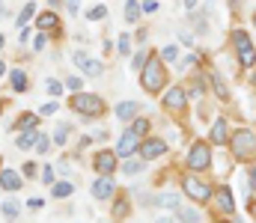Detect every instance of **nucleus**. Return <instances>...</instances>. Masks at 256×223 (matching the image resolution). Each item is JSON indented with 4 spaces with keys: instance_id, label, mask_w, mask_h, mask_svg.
<instances>
[{
    "instance_id": "f257e3e1",
    "label": "nucleus",
    "mask_w": 256,
    "mask_h": 223,
    "mask_svg": "<svg viewBox=\"0 0 256 223\" xmlns=\"http://www.w3.org/2000/svg\"><path fill=\"white\" fill-rule=\"evenodd\" d=\"M164 84H167V71H164L161 60L149 57V63L140 68V87L146 92H158V89H164Z\"/></svg>"
},
{
    "instance_id": "f03ea898",
    "label": "nucleus",
    "mask_w": 256,
    "mask_h": 223,
    "mask_svg": "<svg viewBox=\"0 0 256 223\" xmlns=\"http://www.w3.org/2000/svg\"><path fill=\"white\" fill-rule=\"evenodd\" d=\"M230 149H233V155L235 158H250V155H256V137H253V131L250 128H238L233 137H230Z\"/></svg>"
},
{
    "instance_id": "7ed1b4c3",
    "label": "nucleus",
    "mask_w": 256,
    "mask_h": 223,
    "mask_svg": "<svg viewBox=\"0 0 256 223\" xmlns=\"http://www.w3.org/2000/svg\"><path fill=\"white\" fill-rule=\"evenodd\" d=\"M233 45H235V54H238L241 68H250V66L256 63V48H253V42H250V36H247L244 30H235V33H233Z\"/></svg>"
},
{
    "instance_id": "20e7f679",
    "label": "nucleus",
    "mask_w": 256,
    "mask_h": 223,
    "mask_svg": "<svg viewBox=\"0 0 256 223\" xmlns=\"http://www.w3.org/2000/svg\"><path fill=\"white\" fill-rule=\"evenodd\" d=\"M71 107L84 116H98L104 110V101L98 95H90V92H71Z\"/></svg>"
},
{
    "instance_id": "39448f33",
    "label": "nucleus",
    "mask_w": 256,
    "mask_h": 223,
    "mask_svg": "<svg viewBox=\"0 0 256 223\" xmlns=\"http://www.w3.org/2000/svg\"><path fill=\"white\" fill-rule=\"evenodd\" d=\"M182 191H185V197L194 200V202H209L211 200V188L206 181H200L197 176H185V178H182Z\"/></svg>"
},
{
    "instance_id": "423d86ee",
    "label": "nucleus",
    "mask_w": 256,
    "mask_h": 223,
    "mask_svg": "<svg viewBox=\"0 0 256 223\" xmlns=\"http://www.w3.org/2000/svg\"><path fill=\"white\" fill-rule=\"evenodd\" d=\"M140 143H143V137H140V134H134V131L128 128V131L119 137V143H116L114 152L125 161V158H131V155H137V152H140Z\"/></svg>"
},
{
    "instance_id": "0eeeda50",
    "label": "nucleus",
    "mask_w": 256,
    "mask_h": 223,
    "mask_svg": "<svg viewBox=\"0 0 256 223\" xmlns=\"http://www.w3.org/2000/svg\"><path fill=\"white\" fill-rule=\"evenodd\" d=\"M71 60H75V66L87 74V78H101V74H104V66L95 57H90L87 51H75V57H71Z\"/></svg>"
},
{
    "instance_id": "6e6552de",
    "label": "nucleus",
    "mask_w": 256,
    "mask_h": 223,
    "mask_svg": "<svg viewBox=\"0 0 256 223\" xmlns=\"http://www.w3.org/2000/svg\"><path fill=\"white\" fill-rule=\"evenodd\" d=\"M188 167H191V170H209V167H211V152H209L206 143H194V146H191Z\"/></svg>"
},
{
    "instance_id": "1a4fd4ad",
    "label": "nucleus",
    "mask_w": 256,
    "mask_h": 223,
    "mask_svg": "<svg viewBox=\"0 0 256 223\" xmlns=\"http://www.w3.org/2000/svg\"><path fill=\"white\" fill-rule=\"evenodd\" d=\"M164 152H167V143H164L161 137H149V140L140 143V158H143V161H155V158H161Z\"/></svg>"
},
{
    "instance_id": "9d476101",
    "label": "nucleus",
    "mask_w": 256,
    "mask_h": 223,
    "mask_svg": "<svg viewBox=\"0 0 256 223\" xmlns=\"http://www.w3.org/2000/svg\"><path fill=\"white\" fill-rule=\"evenodd\" d=\"M90 191H93L95 200H111V197L116 194V181H114L111 176H98V178L93 181V188H90Z\"/></svg>"
},
{
    "instance_id": "9b49d317",
    "label": "nucleus",
    "mask_w": 256,
    "mask_h": 223,
    "mask_svg": "<svg viewBox=\"0 0 256 223\" xmlns=\"http://www.w3.org/2000/svg\"><path fill=\"white\" fill-rule=\"evenodd\" d=\"M116 152H107V149H101V152H95V170L101 176H114L116 173Z\"/></svg>"
},
{
    "instance_id": "f8f14e48",
    "label": "nucleus",
    "mask_w": 256,
    "mask_h": 223,
    "mask_svg": "<svg viewBox=\"0 0 256 223\" xmlns=\"http://www.w3.org/2000/svg\"><path fill=\"white\" fill-rule=\"evenodd\" d=\"M185 101H188V95H185V89H182V87H170L164 92V107L167 110H182V107H185Z\"/></svg>"
},
{
    "instance_id": "ddd939ff",
    "label": "nucleus",
    "mask_w": 256,
    "mask_h": 223,
    "mask_svg": "<svg viewBox=\"0 0 256 223\" xmlns=\"http://www.w3.org/2000/svg\"><path fill=\"white\" fill-rule=\"evenodd\" d=\"M21 184H24L21 173H15V170H3V173H0V188H3V191L15 194V191H21Z\"/></svg>"
},
{
    "instance_id": "4468645a",
    "label": "nucleus",
    "mask_w": 256,
    "mask_h": 223,
    "mask_svg": "<svg viewBox=\"0 0 256 223\" xmlns=\"http://www.w3.org/2000/svg\"><path fill=\"white\" fill-rule=\"evenodd\" d=\"M114 113H116V119H137V113H140V104L137 101H122V104H116V110H114Z\"/></svg>"
},
{
    "instance_id": "2eb2a0df",
    "label": "nucleus",
    "mask_w": 256,
    "mask_h": 223,
    "mask_svg": "<svg viewBox=\"0 0 256 223\" xmlns=\"http://www.w3.org/2000/svg\"><path fill=\"white\" fill-rule=\"evenodd\" d=\"M209 140L211 143H217V146H224L230 137H227V122L224 119H217V122H211V131H209Z\"/></svg>"
},
{
    "instance_id": "dca6fc26",
    "label": "nucleus",
    "mask_w": 256,
    "mask_h": 223,
    "mask_svg": "<svg viewBox=\"0 0 256 223\" xmlns=\"http://www.w3.org/2000/svg\"><path fill=\"white\" fill-rule=\"evenodd\" d=\"M217 208H221L224 214H233L235 211V202H233L230 188H217Z\"/></svg>"
},
{
    "instance_id": "f3484780",
    "label": "nucleus",
    "mask_w": 256,
    "mask_h": 223,
    "mask_svg": "<svg viewBox=\"0 0 256 223\" xmlns=\"http://www.w3.org/2000/svg\"><path fill=\"white\" fill-rule=\"evenodd\" d=\"M176 217H179L182 223H200V211L191 208V205H179V208H176Z\"/></svg>"
},
{
    "instance_id": "a211bd4d",
    "label": "nucleus",
    "mask_w": 256,
    "mask_h": 223,
    "mask_svg": "<svg viewBox=\"0 0 256 223\" xmlns=\"http://www.w3.org/2000/svg\"><path fill=\"white\" fill-rule=\"evenodd\" d=\"M36 140H39V131H36V128H27V131H21L18 134V149H30V146H36Z\"/></svg>"
},
{
    "instance_id": "6ab92c4d",
    "label": "nucleus",
    "mask_w": 256,
    "mask_h": 223,
    "mask_svg": "<svg viewBox=\"0 0 256 223\" xmlns=\"http://www.w3.org/2000/svg\"><path fill=\"white\" fill-rule=\"evenodd\" d=\"M36 24H39L42 33H48V30H57V27H60V18H57L54 12H45V15H39V21H36Z\"/></svg>"
},
{
    "instance_id": "aec40b11",
    "label": "nucleus",
    "mask_w": 256,
    "mask_h": 223,
    "mask_svg": "<svg viewBox=\"0 0 256 223\" xmlns=\"http://www.w3.org/2000/svg\"><path fill=\"white\" fill-rule=\"evenodd\" d=\"M9 84H12V89H15V92H24V89H27V74H24L21 68L9 71Z\"/></svg>"
},
{
    "instance_id": "412c9836",
    "label": "nucleus",
    "mask_w": 256,
    "mask_h": 223,
    "mask_svg": "<svg viewBox=\"0 0 256 223\" xmlns=\"http://www.w3.org/2000/svg\"><path fill=\"white\" fill-rule=\"evenodd\" d=\"M21 214V202L18 200H3V217L6 220H18Z\"/></svg>"
},
{
    "instance_id": "4be33fe9",
    "label": "nucleus",
    "mask_w": 256,
    "mask_h": 223,
    "mask_svg": "<svg viewBox=\"0 0 256 223\" xmlns=\"http://www.w3.org/2000/svg\"><path fill=\"white\" fill-rule=\"evenodd\" d=\"M51 194H54L57 200H63V197H71V194H75V184H71V181H57L54 188H51Z\"/></svg>"
},
{
    "instance_id": "5701e85b",
    "label": "nucleus",
    "mask_w": 256,
    "mask_h": 223,
    "mask_svg": "<svg viewBox=\"0 0 256 223\" xmlns=\"http://www.w3.org/2000/svg\"><path fill=\"white\" fill-rule=\"evenodd\" d=\"M140 15H143V6L137 3V0H128V3H125V21H128V24H134Z\"/></svg>"
},
{
    "instance_id": "b1692460",
    "label": "nucleus",
    "mask_w": 256,
    "mask_h": 223,
    "mask_svg": "<svg viewBox=\"0 0 256 223\" xmlns=\"http://www.w3.org/2000/svg\"><path fill=\"white\" fill-rule=\"evenodd\" d=\"M36 125H39V116H36V113H24V116L15 122V128H21V131H27V128H36Z\"/></svg>"
},
{
    "instance_id": "393cba45",
    "label": "nucleus",
    "mask_w": 256,
    "mask_h": 223,
    "mask_svg": "<svg viewBox=\"0 0 256 223\" xmlns=\"http://www.w3.org/2000/svg\"><path fill=\"white\" fill-rule=\"evenodd\" d=\"M155 205H161V208H179V200H176V194H161V197H155Z\"/></svg>"
},
{
    "instance_id": "a878e982",
    "label": "nucleus",
    "mask_w": 256,
    "mask_h": 223,
    "mask_svg": "<svg viewBox=\"0 0 256 223\" xmlns=\"http://www.w3.org/2000/svg\"><path fill=\"white\" fill-rule=\"evenodd\" d=\"M143 167H146V161H128V158H125V164H122V173H125V176H137Z\"/></svg>"
},
{
    "instance_id": "bb28decb",
    "label": "nucleus",
    "mask_w": 256,
    "mask_h": 223,
    "mask_svg": "<svg viewBox=\"0 0 256 223\" xmlns=\"http://www.w3.org/2000/svg\"><path fill=\"white\" fill-rule=\"evenodd\" d=\"M33 15H36V3L30 0V3H27V6L21 9V15H18V27H24V24H27V21L33 18Z\"/></svg>"
},
{
    "instance_id": "cd10ccee",
    "label": "nucleus",
    "mask_w": 256,
    "mask_h": 223,
    "mask_svg": "<svg viewBox=\"0 0 256 223\" xmlns=\"http://www.w3.org/2000/svg\"><path fill=\"white\" fill-rule=\"evenodd\" d=\"M69 92H81V87H84V78H78V74H71V78H66V84H63Z\"/></svg>"
},
{
    "instance_id": "c85d7f7f",
    "label": "nucleus",
    "mask_w": 256,
    "mask_h": 223,
    "mask_svg": "<svg viewBox=\"0 0 256 223\" xmlns=\"http://www.w3.org/2000/svg\"><path fill=\"white\" fill-rule=\"evenodd\" d=\"M104 15H107V6H104V3H95V6L87 12V18H90V21H101Z\"/></svg>"
},
{
    "instance_id": "c756f323",
    "label": "nucleus",
    "mask_w": 256,
    "mask_h": 223,
    "mask_svg": "<svg viewBox=\"0 0 256 223\" xmlns=\"http://www.w3.org/2000/svg\"><path fill=\"white\" fill-rule=\"evenodd\" d=\"M176 57H179V48L176 45H164L161 48V60L164 63H176Z\"/></svg>"
},
{
    "instance_id": "7c9ffc66",
    "label": "nucleus",
    "mask_w": 256,
    "mask_h": 223,
    "mask_svg": "<svg viewBox=\"0 0 256 223\" xmlns=\"http://www.w3.org/2000/svg\"><path fill=\"white\" fill-rule=\"evenodd\" d=\"M116 48H119V54H122V57H128V51H131V36H128V33H122V36H119Z\"/></svg>"
},
{
    "instance_id": "2f4dec72",
    "label": "nucleus",
    "mask_w": 256,
    "mask_h": 223,
    "mask_svg": "<svg viewBox=\"0 0 256 223\" xmlns=\"http://www.w3.org/2000/svg\"><path fill=\"white\" fill-rule=\"evenodd\" d=\"M66 140H69V125H57V131H54V143L63 146Z\"/></svg>"
},
{
    "instance_id": "473e14b6",
    "label": "nucleus",
    "mask_w": 256,
    "mask_h": 223,
    "mask_svg": "<svg viewBox=\"0 0 256 223\" xmlns=\"http://www.w3.org/2000/svg\"><path fill=\"white\" fill-rule=\"evenodd\" d=\"M131 131H134V134H140V137H143V134H146V131H149V122H146V119H134V122H131Z\"/></svg>"
},
{
    "instance_id": "72a5a7b5",
    "label": "nucleus",
    "mask_w": 256,
    "mask_h": 223,
    "mask_svg": "<svg viewBox=\"0 0 256 223\" xmlns=\"http://www.w3.org/2000/svg\"><path fill=\"white\" fill-rule=\"evenodd\" d=\"M146 63H149V57H146V51H137V54H134V60H131V66H134L137 71H140V68H143Z\"/></svg>"
},
{
    "instance_id": "f704fd0d",
    "label": "nucleus",
    "mask_w": 256,
    "mask_h": 223,
    "mask_svg": "<svg viewBox=\"0 0 256 223\" xmlns=\"http://www.w3.org/2000/svg\"><path fill=\"white\" fill-rule=\"evenodd\" d=\"M48 149H51V140L39 134V140H36V152H39V155H45V152H48Z\"/></svg>"
},
{
    "instance_id": "c9c22d12",
    "label": "nucleus",
    "mask_w": 256,
    "mask_h": 223,
    "mask_svg": "<svg viewBox=\"0 0 256 223\" xmlns=\"http://www.w3.org/2000/svg\"><path fill=\"white\" fill-rule=\"evenodd\" d=\"M211 89L221 95V98H227V87H224V81L221 78H211Z\"/></svg>"
},
{
    "instance_id": "e433bc0d",
    "label": "nucleus",
    "mask_w": 256,
    "mask_h": 223,
    "mask_svg": "<svg viewBox=\"0 0 256 223\" xmlns=\"http://www.w3.org/2000/svg\"><path fill=\"white\" fill-rule=\"evenodd\" d=\"M140 6H143V12H146V15H152V12H158V9H161V6H158V0H143Z\"/></svg>"
},
{
    "instance_id": "4c0bfd02",
    "label": "nucleus",
    "mask_w": 256,
    "mask_h": 223,
    "mask_svg": "<svg viewBox=\"0 0 256 223\" xmlns=\"http://www.w3.org/2000/svg\"><path fill=\"white\" fill-rule=\"evenodd\" d=\"M63 89H66V87H63L60 81H48V92H51L54 98H57V95H63Z\"/></svg>"
},
{
    "instance_id": "58836bf2",
    "label": "nucleus",
    "mask_w": 256,
    "mask_h": 223,
    "mask_svg": "<svg viewBox=\"0 0 256 223\" xmlns=\"http://www.w3.org/2000/svg\"><path fill=\"white\" fill-rule=\"evenodd\" d=\"M45 45H48V33H39V36L33 39V48H36V51H42Z\"/></svg>"
},
{
    "instance_id": "ea45409f",
    "label": "nucleus",
    "mask_w": 256,
    "mask_h": 223,
    "mask_svg": "<svg viewBox=\"0 0 256 223\" xmlns=\"http://www.w3.org/2000/svg\"><path fill=\"white\" fill-rule=\"evenodd\" d=\"M57 107H60L57 101H48V104H42V110H39V113H42V116H51V113H57Z\"/></svg>"
},
{
    "instance_id": "a19ab883",
    "label": "nucleus",
    "mask_w": 256,
    "mask_h": 223,
    "mask_svg": "<svg viewBox=\"0 0 256 223\" xmlns=\"http://www.w3.org/2000/svg\"><path fill=\"white\" fill-rule=\"evenodd\" d=\"M54 176H57L54 167H45V170H42V181H45V184H54Z\"/></svg>"
},
{
    "instance_id": "79ce46f5",
    "label": "nucleus",
    "mask_w": 256,
    "mask_h": 223,
    "mask_svg": "<svg viewBox=\"0 0 256 223\" xmlns=\"http://www.w3.org/2000/svg\"><path fill=\"white\" fill-rule=\"evenodd\" d=\"M66 9H69L71 15H78V9H81V0H66Z\"/></svg>"
},
{
    "instance_id": "37998d69",
    "label": "nucleus",
    "mask_w": 256,
    "mask_h": 223,
    "mask_svg": "<svg viewBox=\"0 0 256 223\" xmlns=\"http://www.w3.org/2000/svg\"><path fill=\"white\" fill-rule=\"evenodd\" d=\"M125 211H128V202H116V208H114V214H116V217H122Z\"/></svg>"
},
{
    "instance_id": "c03bdc74",
    "label": "nucleus",
    "mask_w": 256,
    "mask_h": 223,
    "mask_svg": "<svg viewBox=\"0 0 256 223\" xmlns=\"http://www.w3.org/2000/svg\"><path fill=\"white\" fill-rule=\"evenodd\" d=\"M36 173V164H24V176H33Z\"/></svg>"
},
{
    "instance_id": "a18cd8bd",
    "label": "nucleus",
    "mask_w": 256,
    "mask_h": 223,
    "mask_svg": "<svg viewBox=\"0 0 256 223\" xmlns=\"http://www.w3.org/2000/svg\"><path fill=\"white\" fill-rule=\"evenodd\" d=\"M250 188L256 191V167H253V173H250Z\"/></svg>"
},
{
    "instance_id": "49530a36",
    "label": "nucleus",
    "mask_w": 256,
    "mask_h": 223,
    "mask_svg": "<svg viewBox=\"0 0 256 223\" xmlns=\"http://www.w3.org/2000/svg\"><path fill=\"white\" fill-rule=\"evenodd\" d=\"M197 6V0H185V9H194Z\"/></svg>"
},
{
    "instance_id": "de8ad7c7",
    "label": "nucleus",
    "mask_w": 256,
    "mask_h": 223,
    "mask_svg": "<svg viewBox=\"0 0 256 223\" xmlns=\"http://www.w3.org/2000/svg\"><path fill=\"white\" fill-rule=\"evenodd\" d=\"M0 18H6V6H3V0H0Z\"/></svg>"
},
{
    "instance_id": "09e8293b",
    "label": "nucleus",
    "mask_w": 256,
    "mask_h": 223,
    "mask_svg": "<svg viewBox=\"0 0 256 223\" xmlns=\"http://www.w3.org/2000/svg\"><path fill=\"white\" fill-rule=\"evenodd\" d=\"M3 74H6V63H3V60H0V78H3Z\"/></svg>"
},
{
    "instance_id": "8fccbe9b",
    "label": "nucleus",
    "mask_w": 256,
    "mask_h": 223,
    "mask_svg": "<svg viewBox=\"0 0 256 223\" xmlns=\"http://www.w3.org/2000/svg\"><path fill=\"white\" fill-rule=\"evenodd\" d=\"M155 223H173V217H158Z\"/></svg>"
},
{
    "instance_id": "3c124183",
    "label": "nucleus",
    "mask_w": 256,
    "mask_h": 223,
    "mask_svg": "<svg viewBox=\"0 0 256 223\" xmlns=\"http://www.w3.org/2000/svg\"><path fill=\"white\" fill-rule=\"evenodd\" d=\"M3 45H6V39H3V33H0V51H3Z\"/></svg>"
},
{
    "instance_id": "603ef678",
    "label": "nucleus",
    "mask_w": 256,
    "mask_h": 223,
    "mask_svg": "<svg viewBox=\"0 0 256 223\" xmlns=\"http://www.w3.org/2000/svg\"><path fill=\"white\" fill-rule=\"evenodd\" d=\"M3 107H6V101H0V113H3Z\"/></svg>"
},
{
    "instance_id": "864d4df0",
    "label": "nucleus",
    "mask_w": 256,
    "mask_h": 223,
    "mask_svg": "<svg viewBox=\"0 0 256 223\" xmlns=\"http://www.w3.org/2000/svg\"><path fill=\"white\" fill-rule=\"evenodd\" d=\"M51 6H60V0H51Z\"/></svg>"
},
{
    "instance_id": "5fc2aeb1",
    "label": "nucleus",
    "mask_w": 256,
    "mask_h": 223,
    "mask_svg": "<svg viewBox=\"0 0 256 223\" xmlns=\"http://www.w3.org/2000/svg\"><path fill=\"white\" fill-rule=\"evenodd\" d=\"M253 87H256V71H253Z\"/></svg>"
},
{
    "instance_id": "6e6d98bb",
    "label": "nucleus",
    "mask_w": 256,
    "mask_h": 223,
    "mask_svg": "<svg viewBox=\"0 0 256 223\" xmlns=\"http://www.w3.org/2000/svg\"><path fill=\"white\" fill-rule=\"evenodd\" d=\"M253 24H256V15H253Z\"/></svg>"
}]
</instances>
